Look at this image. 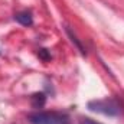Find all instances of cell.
Segmentation results:
<instances>
[{
	"label": "cell",
	"mask_w": 124,
	"mask_h": 124,
	"mask_svg": "<svg viewBox=\"0 0 124 124\" xmlns=\"http://www.w3.org/2000/svg\"><path fill=\"white\" fill-rule=\"evenodd\" d=\"M88 108L94 113H100L108 117H116L121 113L120 104L113 98H104V100H94L88 102Z\"/></svg>",
	"instance_id": "1"
},
{
	"label": "cell",
	"mask_w": 124,
	"mask_h": 124,
	"mask_svg": "<svg viewBox=\"0 0 124 124\" xmlns=\"http://www.w3.org/2000/svg\"><path fill=\"white\" fill-rule=\"evenodd\" d=\"M28 121L31 124H71L69 118L61 114V113H54V111H39V113H32L28 116Z\"/></svg>",
	"instance_id": "2"
},
{
	"label": "cell",
	"mask_w": 124,
	"mask_h": 124,
	"mask_svg": "<svg viewBox=\"0 0 124 124\" xmlns=\"http://www.w3.org/2000/svg\"><path fill=\"white\" fill-rule=\"evenodd\" d=\"M15 19H16L20 25H23V26H31L32 23H33L32 15L29 12H20V13H17V15L15 16Z\"/></svg>",
	"instance_id": "3"
},
{
	"label": "cell",
	"mask_w": 124,
	"mask_h": 124,
	"mask_svg": "<svg viewBox=\"0 0 124 124\" xmlns=\"http://www.w3.org/2000/svg\"><path fill=\"white\" fill-rule=\"evenodd\" d=\"M45 101H46L45 94H42V93L35 94V95L32 97V105H33L35 108H40V107H43V105H45Z\"/></svg>",
	"instance_id": "4"
},
{
	"label": "cell",
	"mask_w": 124,
	"mask_h": 124,
	"mask_svg": "<svg viewBox=\"0 0 124 124\" xmlns=\"http://www.w3.org/2000/svg\"><path fill=\"white\" fill-rule=\"evenodd\" d=\"M66 33H68V36L71 38V42H72V43H74V45H75V46L78 48V51H79V52H81L82 55H85V49H84V46L81 45V42H79V40L77 39V36H75V35H74L72 32L69 31L68 28H66Z\"/></svg>",
	"instance_id": "5"
},
{
	"label": "cell",
	"mask_w": 124,
	"mask_h": 124,
	"mask_svg": "<svg viewBox=\"0 0 124 124\" xmlns=\"http://www.w3.org/2000/svg\"><path fill=\"white\" fill-rule=\"evenodd\" d=\"M78 124H101V123L95 121L93 118H88V117H82V118H79V123Z\"/></svg>",
	"instance_id": "6"
},
{
	"label": "cell",
	"mask_w": 124,
	"mask_h": 124,
	"mask_svg": "<svg viewBox=\"0 0 124 124\" xmlns=\"http://www.w3.org/2000/svg\"><path fill=\"white\" fill-rule=\"evenodd\" d=\"M39 56H40V58H43L45 61H48V59H49V55H48L46 49H40V51H39Z\"/></svg>",
	"instance_id": "7"
}]
</instances>
